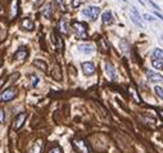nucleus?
<instances>
[{
    "label": "nucleus",
    "mask_w": 163,
    "mask_h": 153,
    "mask_svg": "<svg viewBox=\"0 0 163 153\" xmlns=\"http://www.w3.org/2000/svg\"><path fill=\"white\" fill-rule=\"evenodd\" d=\"M72 146L79 153H91V147L85 139L75 138L72 140Z\"/></svg>",
    "instance_id": "obj_1"
},
{
    "label": "nucleus",
    "mask_w": 163,
    "mask_h": 153,
    "mask_svg": "<svg viewBox=\"0 0 163 153\" xmlns=\"http://www.w3.org/2000/svg\"><path fill=\"white\" fill-rule=\"evenodd\" d=\"M72 27H73L77 37H80V39H86L87 33H86V30H87V26L82 22H77V21H75V22H72Z\"/></svg>",
    "instance_id": "obj_2"
},
{
    "label": "nucleus",
    "mask_w": 163,
    "mask_h": 153,
    "mask_svg": "<svg viewBox=\"0 0 163 153\" xmlns=\"http://www.w3.org/2000/svg\"><path fill=\"white\" fill-rule=\"evenodd\" d=\"M100 13V8L99 7H87L86 9L82 10V14L85 17H87V18L95 21L98 18V16Z\"/></svg>",
    "instance_id": "obj_3"
},
{
    "label": "nucleus",
    "mask_w": 163,
    "mask_h": 153,
    "mask_svg": "<svg viewBox=\"0 0 163 153\" xmlns=\"http://www.w3.org/2000/svg\"><path fill=\"white\" fill-rule=\"evenodd\" d=\"M26 120H27V113H26V112H21V113H18V114L16 116L14 121H13V125H12L13 130H19L21 127L23 126V124H24Z\"/></svg>",
    "instance_id": "obj_4"
},
{
    "label": "nucleus",
    "mask_w": 163,
    "mask_h": 153,
    "mask_svg": "<svg viewBox=\"0 0 163 153\" xmlns=\"http://www.w3.org/2000/svg\"><path fill=\"white\" fill-rule=\"evenodd\" d=\"M16 97H17V90L14 88H9V89H7V90L3 91V94L0 95V99L3 102H10V100L14 99Z\"/></svg>",
    "instance_id": "obj_5"
},
{
    "label": "nucleus",
    "mask_w": 163,
    "mask_h": 153,
    "mask_svg": "<svg viewBox=\"0 0 163 153\" xmlns=\"http://www.w3.org/2000/svg\"><path fill=\"white\" fill-rule=\"evenodd\" d=\"M147 76H148V80L150 82H163V76L159 75L158 72L156 71H152V70H147Z\"/></svg>",
    "instance_id": "obj_6"
},
{
    "label": "nucleus",
    "mask_w": 163,
    "mask_h": 153,
    "mask_svg": "<svg viewBox=\"0 0 163 153\" xmlns=\"http://www.w3.org/2000/svg\"><path fill=\"white\" fill-rule=\"evenodd\" d=\"M81 67H82V71L86 76H91V75H94V72H95V66H94L93 62H84L82 65H81Z\"/></svg>",
    "instance_id": "obj_7"
},
{
    "label": "nucleus",
    "mask_w": 163,
    "mask_h": 153,
    "mask_svg": "<svg viewBox=\"0 0 163 153\" xmlns=\"http://www.w3.org/2000/svg\"><path fill=\"white\" fill-rule=\"evenodd\" d=\"M28 57V49L24 48V46H21V48L17 50V53L14 54V59L16 61H24L26 58Z\"/></svg>",
    "instance_id": "obj_8"
},
{
    "label": "nucleus",
    "mask_w": 163,
    "mask_h": 153,
    "mask_svg": "<svg viewBox=\"0 0 163 153\" xmlns=\"http://www.w3.org/2000/svg\"><path fill=\"white\" fill-rule=\"evenodd\" d=\"M131 19H132V22H134L136 26H139V27H143V21H141V17L140 14L138 13V10L135 9H131Z\"/></svg>",
    "instance_id": "obj_9"
},
{
    "label": "nucleus",
    "mask_w": 163,
    "mask_h": 153,
    "mask_svg": "<svg viewBox=\"0 0 163 153\" xmlns=\"http://www.w3.org/2000/svg\"><path fill=\"white\" fill-rule=\"evenodd\" d=\"M42 147H44V143H42V139H37L35 143H33L32 148L28 151V153H41L42 152Z\"/></svg>",
    "instance_id": "obj_10"
},
{
    "label": "nucleus",
    "mask_w": 163,
    "mask_h": 153,
    "mask_svg": "<svg viewBox=\"0 0 163 153\" xmlns=\"http://www.w3.org/2000/svg\"><path fill=\"white\" fill-rule=\"evenodd\" d=\"M68 19L66 18V17H63V18H61V21H59V31H61L62 33H64V35H67L68 33Z\"/></svg>",
    "instance_id": "obj_11"
},
{
    "label": "nucleus",
    "mask_w": 163,
    "mask_h": 153,
    "mask_svg": "<svg viewBox=\"0 0 163 153\" xmlns=\"http://www.w3.org/2000/svg\"><path fill=\"white\" fill-rule=\"evenodd\" d=\"M18 8H19L18 0H13L12 1V10H10V18H14V17L18 16V13H19Z\"/></svg>",
    "instance_id": "obj_12"
},
{
    "label": "nucleus",
    "mask_w": 163,
    "mask_h": 153,
    "mask_svg": "<svg viewBox=\"0 0 163 153\" xmlns=\"http://www.w3.org/2000/svg\"><path fill=\"white\" fill-rule=\"evenodd\" d=\"M79 50H81L84 54H91L94 52V48L93 45H89V44H81L79 45Z\"/></svg>",
    "instance_id": "obj_13"
},
{
    "label": "nucleus",
    "mask_w": 163,
    "mask_h": 153,
    "mask_svg": "<svg viewBox=\"0 0 163 153\" xmlns=\"http://www.w3.org/2000/svg\"><path fill=\"white\" fill-rule=\"evenodd\" d=\"M51 76H53L54 80H57V81H61L62 80V72H61V67L59 66H55L53 71H51Z\"/></svg>",
    "instance_id": "obj_14"
},
{
    "label": "nucleus",
    "mask_w": 163,
    "mask_h": 153,
    "mask_svg": "<svg viewBox=\"0 0 163 153\" xmlns=\"http://www.w3.org/2000/svg\"><path fill=\"white\" fill-rule=\"evenodd\" d=\"M105 70H107V74H108V76L112 80H114L116 77H117V74H116V70H114V67L110 65V63H107L105 65Z\"/></svg>",
    "instance_id": "obj_15"
},
{
    "label": "nucleus",
    "mask_w": 163,
    "mask_h": 153,
    "mask_svg": "<svg viewBox=\"0 0 163 153\" xmlns=\"http://www.w3.org/2000/svg\"><path fill=\"white\" fill-rule=\"evenodd\" d=\"M33 66L35 67H37L39 70H41V71H44V72H46L48 71V65L44 62V61H41V59H36L35 62H33Z\"/></svg>",
    "instance_id": "obj_16"
},
{
    "label": "nucleus",
    "mask_w": 163,
    "mask_h": 153,
    "mask_svg": "<svg viewBox=\"0 0 163 153\" xmlns=\"http://www.w3.org/2000/svg\"><path fill=\"white\" fill-rule=\"evenodd\" d=\"M22 27L24 30H27V31H32L33 27H35V25H33V22L30 18H26L22 21Z\"/></svg>",
    "instance_id": "obj_17"
},
{
    "label": "nucleus",
    "mask_w": 163,
    "mask_h": 153,
    "mask_svg": "<svg viewBox=\"0 0 163 153\" xmlns=\"http://www.w3.org/2000/svg\"><path fill=\"white\" fill-rule=\"evenodd\" d=\"M102 19H103V23H105V25H109V23H112L113 22V16L110 12H104L102 16Z\"/></svg>",
    "instance_id": "obj_18"
},
{
    "label": "nucleus",
    "mask_w": 163,
    "mask_h": 153,
    "mask_svg": "<svg viewBox=\"0 0 163 153\" xmlns=\"http://www.w3.org/2000/svg\"><path fill=\"white\" fill-rule=\"evenodd\" d=\"M53 39H54V42L57 44L58 50H59V52H62V49H63V41H62V39H61V36L57 35L55 32H53Z\"/></svg>",
    "instance_id": "obj_19"
},
{
    "label": "nucleus",
    "mask_w": 163,
    "mask_h": 153,
    "mask_svg": "<svg viewBox=\"0 0 163 153\" xmlns=\"http://www.w3.org/2000/svg\"><path fill=\"white\" fill-rule=\"evenodd\" d=\"M153 57L156 58V59H163V50L159 49V48H157V49H154V52H153Z\"/></svg>",
    "instance_id": "obj_20"
},
{
    "label": "nucleus",
    "mask_w": 163,
    "mask_h": 153,
    "mask_svg": "<svg viewBox=\"0 0 163 153\" xmlns=\"http://www.w3.org/2000/svg\"><path fill=\"white\" fill-rule=\"evenodd\" d=\"M152 65H153V67H156L157 70L163 68V63H162L161 59H156V58H154V59H153V62H152Z\"/></svg>",
    "instance_id": "obj_21"
},
{
    "label": "nucleus",
    "mask_w": 163,
    "mask_h": 153,
    "mask_svg": "<svg viewBox=\"0 0 163 153\" xmlns=\"http://www.w3.org/2000/svg\"><path fill=\"white\" fill-rule=\"evenodd\" d=\"M44 16H45V17H48V18H50V17H51V4H48V7L45 8Z\"/></svg>",
    "instance_id": "obj_22"
},
{
    "label": "nucleus",
    "mask_w": 163,
    "mask_h": 153,
    "mask_svg": "<svg viewBox=\"0 0 163 153\" xmlns=\"http://www.w3.org/2000/svg\"><path fill=\"white\" fill-rule=\"evenodd\" d=\"M154 91H156V94L161 98V99H163V89L159 88V86H156L154 88Z\"/></svg>",
    "instance_id": "obj_23"
},
{
    "label": "nucleus",
    "mask_w": 163,
    "mask_h": 153,
    "mask_svg": "<svg viewBox=\"0 0 163 153\" xmlns=\"http://www.w3.org/2000/svg\"><path fill=\"white\" fill-rule=\"evenodd\" d=\"M30 77H31V80H32V86H37L39 81H40V79H39L36 75H31Z\"/></svg>",
    "instance_id": "obj_24"
},
{
    "label": "nucleus",
    "mask_w": 163,
    "mask_h": 153,
    "mask_svg": "<svg viewBox=\"0 0 163 153\" xmlns=\"http://www.w3.org/2000/svg\"><path fill=\"white\" fill-rule=\"evenodd\" d=\"M130 93L132 94V97H134V98H136V102H138V103H140V102H141V99H140V97L138 95V91H136V90H134V89H130Z\"/></svg>",
    "instance_id": "obj_25"
},
{
    "label": "nucleus",
    "mask_w": 163,
    "mask_h": 153,
    "mask_svg": "<svg viewBox=\"0 0 163 153\" xmlns=\"http://www.w3.org/2000/svg\"><path fill=\"white\" fill-rule=\"evenodd\" d=\"M49 153H63V151H62V148L61 147H54V148H51V149L49 151Z\"/></svg>",
    "instance_id": "obj_26"
},
{
    "label": "nucleus",
    "mask_w": 163,
    "mask_h": 153,
    "mask_svg": "<svg viewBox=\"0 0 163 153\" xmlns=\"http://www.w3.org/2000/svg\"><path fill=\"white\" fill-rule=\"evenodd\" d=\"M4 117H5V114H4V111L3 109H0V125L4 122Z\"/></svg>",
    "instance_id": "obj_27"
},
{
    "label": "nucleus",
    "mask_w": 163,
    "mask_h": 153,
    "mask_svg": "<svg viewBox=\"0 0 163 153\" xmlns=\"http://www.w3.org/2000/svg\"><path fill=\"white\" fill-rule=\"evenodd\" d=\"M100 44H102V46H103V49H104V52H107V50H108V46H107L104 39H102V40H100Z\"/></svg>",
    "instance_id": "obj_28"
},
{
    "label": "nucleus",
    "mask_w": 163,
    "mask_h": 153,
    "mask_svg": "<svg viewBox=\"0 0 163 153\" xmlns=\"http://www.w3.org/2000/svg\"><path fill=\"white\" fill-rule=\"evenodd\" d=\"M81 4V0H73V1H72V7L73 8H77Z\"/></svg>",
    "instance_id": "obj_29"
},
{
    "label": "nucleus",
    "mask_w": 163,
    "mask_h": 153,
    "mask_svg": "<svg viewBox=\"0 0 163 153\" xmlns=\"http://www.w3.org/2000/svg\"><path fill=\"white\" fill-rule=\"evenodd\" d=\"M150 5H152V7H153V8H154V9H156L157 12H159V10H161V9H159V7H158V5H156V4H154L153 1H150Z\"/></svg>",
    "instance_id": "obj_30"
},
{
    "label": "nucleus",
    "mask_w": 163,
    "mask_h": 153,
    "mask_svg": "<svg viewBox=\"0 0 163 153\" xmlns=\"http://www.w3.org/2000/svg\"><path fill=\"white\" fill-rule=\"evenodd\" d=\"M144 18L145 19H148V21H154V18L152 16H149V14H144Z\"/></svg>",
    "instance_id": "obj_31"
},
{
    "label": "nucleus",
    "mask_w": 163,
    "mask_h": 153,
    "mask_svg": "<svg viewBox=\"0 0 163 153\" xmlns=\"http://www.w3.org/2000/svg\"><path fill=\"white\" fill-rule=\"evenodd\" d=\"M57 3L59 4V7H62V8L64 7V5H63V0H57Z\"/></svg>",
    "instance_id": "obj_32"
},
{
    "label": "nucleus",
    "mask_w": 163,
    "mask_h": 153,
    "mask_svg": "<svg viewBox=\"0 0 163 153\" xmlns=\"http://www.w3.org/2000/svg\"><path fill=\"white\" fill-rule=\"evenodd\" d=\"M158 114H159V116L163 118V111H158Z\"/></svg>",
    "instance_id": "obj_33"
},
{
    "label": "nucleus",
    "mask_w": 163,
    "mask_h": 153,
    "mask_svg": "<svg viewBox=\"0 0 163 153\" xmlns=\"http://www.w3.org/2000/svg\"><path fill=\"white\" fill-rule=\"evenodd\" d=\"M3 82H4V77L0 79V86H1V85H3Z\"/></svg>",
    "instance_id": "obj_34"
},
{
    "label": "nucleus",
    "mask_w": 163,
    "mask_h": 153,
    "mask_svg": "<svg viewBox=\"0 0 163 153\" xmlns=\"http://www.w3.org/2000/svg\"><path fill=\"white\" fill-rule=\"evenodd\" d=\"M1 66H3V59L0 58V67H1Z\"/></svg>",
    "instance_id": "obj_35"
}]
</instances>
